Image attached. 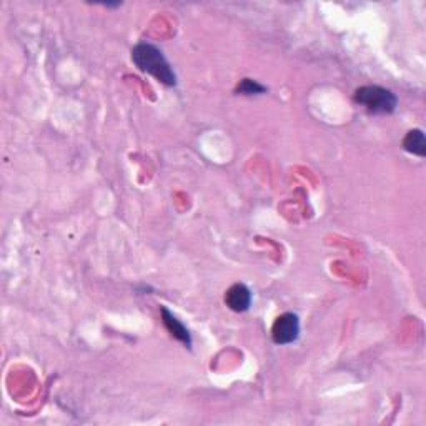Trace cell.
I'll use <instances>...</instances> for the list:
<instances>
[{
    "mask_svg": "<svg viewBox=\"0 0 426 426\" xmlns=\"http://www.w3.org/2000/svg\"><path fill=\"white\" fill-rule=\"evenodd\" d=\"M132 60L142 72L154 75L159 82L168 85V87L177 85V75L170 67L168 60L155 45L145 44V42L135 45L132 50Z\"/></svg>",
    "mask_w": 426,
    "mask_h": 426,
    "instance_id": "6da1fadb",
    "label": "cell"
},
{
    "mask_svg": "<svg viewBox=\"0 0 426 426\" xmlns=\"http://www.w3.org/2000/svg\"><path fill=\"white\" fill-rule=\"evenodd\" d=\"M355 102L372 113H391L396 108L395 93L378 85H368L355 92Z\"/></svg>",
    "mask_w": 426,
    "mask_h": 426,
    "instance_id": "7a4b0ae2",
    "label": "cell"
},
{
    "mask_svg": "<svg viewBox=\"0 0 426 426\" xmlns=\"http://www.w3.org/2000/svg\"><path fill=\"white\" fill-rule=\"evenodd\" d=\"M300 335V321L295 313H283L273 323L272 337L277 345L293 343Z\"/></svg>",
    "mask_w": 426,
    "mask_h": 426,
    "instance_id": "3957f363",
    "label": "cell"
},
{
    "mask_svg": "<svg viewBox=\"0 0 426 426\" xmlns=\"http://www.w3.org/2000/svg\"><path fill=\"white\" fill-rule=\"evenodd\" d=\"M225 303L230 310L236 313H243L252 305V292L243 283H235L225 293Z\"/></svg>",
    "mask_w": 426,
    "mask_h": 426,
    "instance_id": "277c9868",
    "label": "cell"
},
{
    "mask_svg": "<svg viewBox=\"0 0 426 426\" xmlns=\"http://www.w3.org/2000/svg\"><path fill=\"white\" fill-rule=\"evenodd\" d=\"M162 320H163V325L165 328L168 330V333L172 335L173 338H177L178 342H182L185 347L190 348L192 347V337L190 333H188V330L185 328V325L180 321L177 316H175L173 313H170V311L165 309V306H162Z\"/></svg>",
    "mask_w": 426,
    "mask_h": 426,
    "instance_id": "5b68a950",
    "label": "cell"
},
{
    "mask_svg": "<svg viewBox=\"0 0 426 426\" xmlns=\"http://www.w3.org/2000/svg\"><path fill=\"white\" fill-rule=\"evenodd\" d=\"M403 149L410 154L416 155V157H425L426 155V140H425V134L423 130L415 129L410 130L406 134L405 140H403Z\"/></svg>",
    "mask_w": 426,
    "mask_h": 426,
    "instance_id": "8992f818",
    "label": "cell"
},
{
    "mask_svg": "<svg viewBox=\"0 0 426 426\" xmlns=\"http://www.w3.org/2000/svg\"><path fill=\"white\" fill-rule=\"evenodd\" d=\"M236 92L243 93V96H257V93H263L267 92V88L263 85H260L258 82H255L252 79H245L241 80V84L236 88Z\"/></svg>",
    "mask_w": 426,
    "mask_h": 426,
    "instance_id": "52a82bcc",
    "label": "cell"
}]
</instances>
